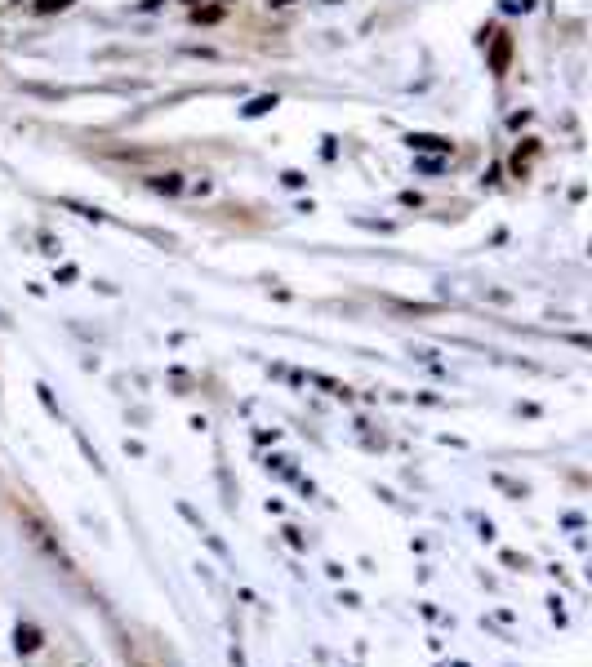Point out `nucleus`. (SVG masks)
<instances>
[{"instance_id":"6","label":"nucleus","mask_w":592,"mask_h":667,"mask_svg":"<svg viewBox=\"0 0 592 667\" xmlns=\"http://www.w3.org/2000/svg\"><path fill=\"white\" fill-rule=\"evenodd\" d=\"M272 5H277V9H280V5H294V0H272Z\"/></svg>"},{"instance_id":"5","label":"nucleus","mask_w":592,"mask_h":667,"mask_svg":"<svg viewBox=\"0 0 592 667\" xmlns=\"http://www.w3.org/2000/svg\"><path fill=\"white\" fill-rule=\"evenodd\" d=\"M14 9H23V0H0V14H14Z\"/></svg>"},{"instance_id":"1","label":"nucleus","mask_w":592,"mask_h":667,"mask_svg":"<svg viewBox=\"0 0 592 667\" xmlns=\"http://www.w3.org/2000/svg\"><path fill=\"white\" fill-rule=\"evenodd\" d=\"M18 521H23V534L32 538V543H36V547H40V552H45V556H49V561H58V566H63V569H71L68 552L58 547V538L49 534V525H45V521H40L36 512H27V507H18Z\"/></svg>"},{"instance_id":"3","label":"nucleus","mask_w":592,"mask_h":667,"mask_svg":"<svg viewBox=\"0 0 592 667\" xmlns=\"http://www.w3.org/2000/svg\"><path fill=\"white\" fill-rule=\"evenodd\" d=\"M152 187H156V192H170V196H174V192H183L178 174H156V178H152Z\"/></svg>"},{"instance_id":"4","label":"nucleus","mask_w":592,"mask_h":667,"mask_svg":"<svg viewBox=\"0 0 592 667\" xmlns=\"http://www.w3.org/2000/svg\"><path fill=\"white\" fill-rule=\"evenodd\" d=\"M71 0H36V14H58V9H68Z\"/></svg>"},{"instance_id":"2","label":"nucleus","mask_w":592,"mask_h":667,"mask_svg":"<svg viewBox=\"0 0 592 667\" xmlns=\"http://www.w3.org/2000/svg\"><path fill=\"white\" fill-rule=\"evenodd\" d=\"M18 641H14V645H18V654H36V650H40V632H36L32 623H27V628H23V623H18Z\"/></svg>"}]
</instances>
